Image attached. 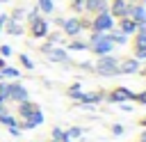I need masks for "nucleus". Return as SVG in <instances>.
<instances>
[{"instance_id": "6e6552de", "label": "nucleus", "mask_w": 146, "mask_h": 142, "mask_svg": "<svg viewBox=\"0 0 146 142\" xmlns=\"http://www.w3.org/2000/svg\"><path fill=\"white\" fill-rule=\"evenodd\" d=\"M62 27H64V34L78 37V34L82 32V21H80V18H66V21L62 23Z\"/></svg>"}, {"instance_id": "b1692460", "label": "nucleus", "mask_w": 146, "mask_h": 142, "mask_svg": "<svg viewBox=\"0 0 146 142\" xmlns=\"http://www.w3.org/2000/svg\"><path fill=\"white\" fill-rule=\"evenodd\" d=\"M0 96L5 101H9V82H5V80H0Z\"/></svg>"}, {"instance_id": "5701e85b", "label": "nucleus", "mask_w": 146, "mask_h": 142, "mask_svg": "<svg viewBox=\"0 0 146 142\" xmlns=\"http://www.w3.org/2000/svg\"><path fill=\"white\" fill-rule=\"evenodd\" d=\"M18 60H21V64H23L27 71H32V69H34V62H32V60H30L25 53H21V55H18Z\"/></svg>"}, {"instance_id": "c03bdc74", "label": "nucleus", "mask_w": 146, "mask_h": 142, "mask_svg": "<svg viewBox=\"0 0 146 142\" xmlns=\"http://www.w3.org/2000/svg\"><path fill=\"white\" fill-rule=\"evenodd\" d=\"M144 73H146V71H144Z\"/></svg>"}, {"instance_id": "c9c22d12", "label": "nucleus", "mask_w": 146, "mask_h": 142, "mask_svg": "<svg viewBox=\"0 0 146 142\" xmlns=\"http://www.w3.org/2000/svg\"><path fill=\"white\" fill-rule=\"evenodd\" d=\"M50 48H52L50 44H43V46H41V53H46V55H48V50H50Z\"/></svg>"}, {"instance_id": "ea45409f", "label": "nucleus", "mask_w": 146, "mask_h": 142, "mask_svg": "<svg viewBox=\"0 0 146 142\" xmlns=\"http://www.w3.org/2000/svg\"><path fill=\"white\" fill-rule=\"evenodd\" d=\"M5 103H7V101H5V98H2V96H0V105H5Z\"/></svg>"}, {"instance_id": "9b49d317", "label": "nucleus", "mask_w": 146, "mask_h": 142, "mask_svg": "<svg viewBox=\"0 0 146 142\" xmlns=\"http://www.w3.org/2000/svg\"><path fill=\"white\" fill-rule=\"evenodd\" d=\"M128 18H132L135 23H146V9H144L141 5H130Z\"/></svg>"}, {"instance_id": "a211bd4d", "label": "nucleus", "mask_w": 146, "mask_h": 142, "mask_svg": "<svg viewBox=\"0 0 146 142\" xmlns=\"http://www.w3.org/2000/svg\"><path fill=\"white\" fill-rule=\"evenodd\" d=\"M39 11L52 14V11H55V0H39Z\"/></svg>"}, {"instance_id": "2f4dec72", "label": "nucleus", "mask_w": 146, "mask_h": 142, "mask_svg": "<svg viewBox=\"0 0 146 142\" xmlns=\"http://www.w3.org/2000/svg\"><path fill=\"white\" fill-rule=\"evenodd\" d=\"M9 133H11L14 137H21V128H18V126H9Z\"/></svg>"}, {"instance_id": "2eb2a0df", "label": "nucleus", "mask_w": 146, "mask_h": 142, "mask_svg": "<svg viewBox=\"0 0 146 142\" xmlns=\"http://www.w3.org/2000/svg\"><path fill=\"white\" fill-rule=\"evenodd\" d=\"M98 101H103V94H100V92H87V94H82V101H80V103L96 105Z\"/></svg>"}, {"instance_id": "473e14b6", "label": "nucleus", "mask_w": 146, "mask_h": 142, "mask_svg": "<svg viewBox=\"0 0 146 142\" xmlns=\"http://www.w3.org/2000/svg\"><path fill=\"white\" fill-rule=\"evenodd\" d=\"M7 18H9V16H5V14H0V34L5 32V23H7Z\"/></svg>"}, {"instance_id": "79ce46f5", "label": "nucleus", "mask_w": 146, "mask_h": 142, "mask_svg": "<svg viewBox=\"0 0 146 142\" xmlns=\"http://www.w3.org/2000/svg\"><path fill=\"white\" fill-rule=\"evenodd\" d=\"M141 126H146V119H141Z\"/></svg>"}, {"instance_id": "7c9ffc66", "label": "nucleus", "mask_w": 146, "mask_h": 142, "mask_svg": "<svg viewBox=\"0 0 146 142\" xmlns=\"http://www.w3.org/2000/svg\"><path fill=\"white\" fill-rule=\"evenodd\" d=\"M135 101H139V103H144V105H146V89H144V92H139V94L135 96Z\"/></svg>"}, {"instance_id": "4be33fe9", "label": "nucleus", "mask_w": 146, "mask_h": 142, "mask_svg": "<svg viewBox=\"0 0 146 142\" xmlns=\"http://www.w3.org/2000/svg\"><path fill=\"white\" fill-rule=\"evenodd\" d=\"M135 50H146V34L135 37Z\"/></svg>"}, {"instance_id": "1a4fd4ad", "label": "nucleus", "mask_w": 146, "mask_h": 142, "mask_svg": "<svg viewBox=\"0 0 146 142\" xmlns=\"http://www.w3.org/2000/svg\"><path fill=\"white\" fill-rule=\"evenodd\" d=\"M139 66H141V62L135 57L132 60H119V73H137Z\"/></svg>"}, {"instance_id": "f03ea898", "label": "nucleus", "mask_w": 146, "mask_h": 142, "mask_svg": "<svg viewBox=\"0 0 146 142\" xmlns=\"http://www.w3.org/2000/svg\"><path fill=\"white\" fill-rule=\"evenodd\" d=\"M89 30H96V32H112L114 30V18L110 16V11H98L94 16V21L89 23Z\"/></svg>"}, {"instance_id": "aec40b11", "label": "nucleus", "mask_w": 146, "mask_h": 142, "mask_svg": "<svg viewBox=\"0 0 146 142\" xmlns=\"http://www.w3.org/2000/svg\"><path fill=\"white\" fill-rule=\"evenodd\" d=\"M68 50H89V44H87V41H78V39H75V41H71V44H68Z\"/></svg>"}, {"instance_id": "72a5a7b5", "label": "nucleus", "mask_w": 146, "mask_h": 142, "mask_svg": "<svg viewBox=\"0 0 146 142\" xmlns=\"http://www.w3.org/2000/svg\"><path fill=\"white\" fill-rule=\"evenodd\" d=\"M119 108H121L123 112H130V110H132V105H130L128 101H125V103H119Z\"/></svg>"}, {"instance_id": "c756f323", "label": "nucleus", "mask_w": 146, "mask_h": 142, "mask_svg": "<svg viewBox=\"0 0 146 142\" xmlns=\"http://www.w3.org/2000/svg\"><path fill=\"white\" fill-rule=\"evenodd\" d=\"M112 133H114V135H123V126H121V124H114V126H112Z\"/></svg>"}, {"instance_id": "c85d7f7f", "label": "nucleus", "mask_w": 146, "mask_h": 142, "mask_svg": "<svg viewBox=\"0 0 146 142\" xmlns=\"http://www.w3.org/2000/svg\"><path fill=\"white\" fill-rule=\"evenodd\" d=\"M11 55V48L9 46H0V57H9Z\"/></svg>"}, {"instance_id": "7ed1b4c3", "label": "nucleus", "mask_w": 146, "mask_h": 142, "mask_svg": "<svg viewBox=\"0 0 146 142\" xmlns=\"http://www.w3.org/2000/svg\"><path fill=\"white\" fill-rule=\"evenodd\" d=\"M135 92H130L128 87H116L107 94V101L110 103H125V101H135Z\"/></svg>"}, {"instance_id": "f704fd0d", "label": "nucleus", "mask_w": 146, "mask_h": 142, "mask_svg": "<svg viewBox=\"0 0 146 142\" xmlns=\"http://www.w3.org/2000/svg\"><path fill=\"white\" fill-rule=\"evenodd\" d=\"M135 60H146V50H135Z\"/></svg>"}, {"instance_id": "f3484780", "label": "nucleus", "mask_w": 146, "mask_h": 142, "mask_svg": "<svg viewBox=\"0 0 146 142\" xmlns=\"http://www.w3.org/2000/svg\"><path fill=\"white\" fill-rule=\"evenodd\" d=\"M107 34H110V41H112L114 46H116V44H119V46L128 44V37H125V34H123L121 30H119V32H107Z\"/></svg>"}, {"instance_id": "6ab92c4d", "label": "nucleus", "mask_w": 146, "mask_h": 142, "mask_svg": "<svg viewBox=\"0 0 146 142\" xmlns=\"http://www.w3.org/2000/svg\"><path fill=\"white\" fill-rule=\"evenodd\" d=\"M0 124H5V126L9 128V126H18V119H16L14 115H9V112H5V115H0Z\"/></svg>"}, {"instance_id": "cd10ccee", "label": "nucleus", "mask_w": 146, "mask_h": 142, "mask_svg": "<svg viewBox=\"0 0 146 142\" xmlns=\"http://www.w3.org/2000/svg\"><path fill=\"white\" fill-rule=\"evenodd\" d=\"M23 16H25V11H23V9H14V14H11V21H21Z\"/></svg>"}, {"instance_id": "a878e982", "label": "nucleus", "mask_w": 146, "mask_h": 142, "mask_svg": "<svg viewBox=\"0 0 146 142\" xmlns=\"http://www.w3.org/2000/svg\"><path fill=\"white\" fill-rule=\"evenodd\" d=\"M46 37H48V44H50V46H55V44L59 41V34H55V32H48Z\"/></svg>"}, {"instance_id": "ddd939ff", "label": "nucleus", "mask_w": 146, "mask_h": 142, "mask_svg": "<svg viewBox=\"0 0 146 142\" xmlns=\"http://www.w3.org/2000/svg\"><path fill=\"white\" fill-rule=\"evenodd\" d=\"M119 30H121L125 37H130V34H135V32H137V23H135L132 18L123 16V18H121V23H119Z\"/></svg>"}, {"instance_id": "4468645a", "label": "nucleus", "mask_w": 146, "mask_h": 142, "mask_svg": "<svg viewBox=\"0 0 146 142\" xmlns=\"http://www.w3.org/2000/svg\"><path fill=\"white\" fill-rule=\"evenodd\" d=\"M84 9H87V11H94V14L107 11V2H105V0H84Z\"/></svg>"}, {"instance_id": "a19ab883", "label": "nucleus", "mask_w": 146, "mask_h": 142, "mask_svg": "<svg viewBox=\"0 0 146 142\" xmlns=\"http://www.w3.org/2000/svg\"><path fill=\"white\" fill-rule=\"evenodd\" d=\"M125 2H130V5H135V2H137V0H125Z\"/></svg>"}, {"instance_id": "37998d69", "label": "nucleus", "mask_w": 146, "mask_h": 142, "mask_svg": "<svg viewBox=\"0 0 146 142\" xmlns=\"http://www.w3.org/2000/svg\"><path fill=\"white\" fill-rule=\"evenodd\" d=\"M50 142H57V140H50Z\"/></svg>"}, {"instance_id": "20e7f679", "label": "nucleus", "mask_w": 146, "mask_h": 142, "mask_svg": "<svg viewBox=\"0 0 146 142\" xmlns=\"http://www.w3.org/2000/svg\"><path fill=\"white\" fill-rule=\"evenodd\" d=\"M112 48H114V44L110 41V34L105 32V37L100 39V41H96V44H89V50L94 53V55H107V53H112Z\"/></svg>"}, {"instance_id": "f8f14e48", "label": "nucleus", "mask_w": 146, "mask_h": 142, "mask_svg": "<svg viewBox=\"0 0 146 142\" xmlns=\"http://www.w3.org/2000/svg\"><path fill=\"white\" fill-rule=\"evenodd\" d=\"M48 60H50V62H68V50L52 46V48L48 50Z\"/></svg>"}, {"instance_id": "393cba45", "label": "nucleus", "mask_w": 146, "mask_h": 142, "mask_svg": "<svg viewBox=\"0 0 146 142\" xmlns=\"http://www.w3.org/2000/svg\"><path fill=\"white\" fill-rule=\"evenodd\" d=\"M50 135H52V140H57V142H59V140H62V137H64V131H62V128H57V126H55V128H52V133H50Z\"/></svg>"}, {"instance_id": "58836bf2", "label": "nucleus", "mask_w": 146, "mask_h": 142, "mask_svg": "<svg viewBox=\"0 0 146 142\" xmlns=\"http://www.w3.org/2000/svg\"><path fill=\"white\" fill-rule=\"evenodd\" d=\"M5 112H7V110H5V105H0V115H5Z\"/></svg>"}, {"instance_id": "423d86ee", "label": "nucleus", "mask_w": 146, "mask_h": 142, "mask_svg": "<svg viewBox=\"0 0 146 142\" xmlns=\"http://www.w3.org/2000/svg\"><path fill=\"white\" fill-rule=\"evenodd\" d=\"M107 11H110L112 18H123L130 11V2H125V0H112V5H110Z\"/></svg>"}, {"instance_id": "dca6fc26", "label": "nucleus", "mask_w": 146, "mask_h": 142, "mask_svg": "<svg viewBox=\"0 0 146 142\" xmlns=\"http://www.w3.org/2000/svg\"><path fill=\"white\" fill-rule=\"evenodd\" d=\"M5 32L16 37V34H21V32H23V27L18 25V21H11V18H7V23H5Z\"/></svg>"}, {"instance_id": "39448f33", "label": "nucleus", "mask_w": 146, "mask_h": 142, "mask_svg": "<svg viewBox=\"0 0 146 142\" xmlns=\"http://www.w3.org/2000/svg\"><path fill=\"white\" fill-rule=\"evenodd\" d=\"M27 98H30V94L21 82H9V101L21 103V101H27Z\"/></svg>"}, {"instance_id": "9d476101", "label": "nucleus", "mask_w": 146, "mask_h": 142, "mask_svg": "<svg viewBox=\"0 0 146 142\" xmlns=\"http://www.w3.org/2000/svg\"><path fill=\"white\" fill-rule=\"evenodd\" d=\"M16 105H18V119H27V117L39 108V105H36V103H32L30 98H27V101H21V103H16Z\"/></svg>"}, {"instance_id": "4c0bfd02", "label": "nucleus", "mask_w": 146, "mask_h": 142, "mask_svg": "<svg viewBox=\"0 0 146 142\" xmlns=\"http://www.w3.org/2000/svg\"><path fill=\"white\" fill-rule=\"evenodd\" d=\"M2 66H7V62H5L2 57H0V69H2Z\"/></svg>"}, {"instance_id": "0eeeda50", "label": "nucleus", "mask_w": 146, "mask_h": 142, "mask_svg": "<svg viewBox=\"0 0 146 142\" xmlns=\"http://www.w3.org/2000/svg\"><path fill=\"white\" fill-rule=\"evenodd\" d=\"M30 32H32V37L41 39V37H46V34L50 32V27H48V23L39 16V18H34V21H30Z\"/></svg>"}, {"instance_id": "e433bc0d", "label": "nucleus", "mask_w": 146, "mask_h": 142, "mask_svg": "<svg viewBox=\"0 0 146 142\" xmlns=\"http://www.w3.org/2000/svg\"><path fill=\"white\" fill-rule=\"evenodd\" d=\"M139 142H146V131H141V135H139Z\"/></svg>"}, {"instance_id": "f257e3e1", "label": "nucleus", "mask_w": 146, "mask_h": 142, "mask_svg": "<svg viewBox=\"0 0 146 142\" xmlns=\"http://www.w3.org/2000/svg\"><path fill=\"white\" fill-rule=\"evenodd\" d=\"M94 71L100 73V76H119V60L107 53V55H100L98 62L94 64Z\"/></svg>"}, {"instance_id": "bb28decb", "label": "nucleus", "mask_w": 146, "mask_h": 142, "mask_svg": "<svg viewBox=\"0 0 146 142\" xmlns=\"http://www.w3.org/2000/svg\"><path fill=\"white\" fill-rule=\"evenodd\" d=\"M71 5H73L75 11H82L84 9V0H71Z\"/></svg>"}, {"instance_id": "412c9836", "label": "nucleus", "mask_w": 146, "mask_h": 142, "mask_svg": "<svg viewBox=\"0 0 146 142\" xmlns=\"http://www.w3.org/2000/svg\"><path fill=\"white\" fill-rule=\"evenodd\" d=\"M64 135H66V137H71V140L82 137V128H80V126H71L68 131H64Z\"/></svg>"}]
</instances>
